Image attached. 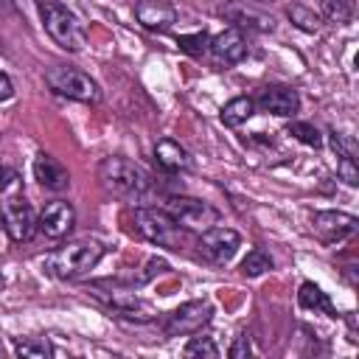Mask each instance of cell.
Wrapping results in <instances>:
<instances>
[{"label":"cell","mask_w":359,"mask_h":359,"mask_svg":"<svg viewBox=\"0 0 359 359\" xmlns=\"http://www.w3.org/2000/svg\"><path fill=\"white\" fill-rule=\"evenodd\" d=\"M98 180H101L104 191H109L112 196L126 199V202H143L154 194L151 174L126 157H104L98 165Z\"/></svg>","instance_id":"1"},{"label":"cell","mask_w":359,"mask_h":359,"mask_svg":"<svg viewBox=\"0 0 359 359\" xmlns=\"http://www.w3.org/2000/svg\"><path fill=\"white\" fill-rule=\"evenodd\" d=\"M104 255V244L95 241V238H79V241H70L59 250H53L48 255V269L62 278V280H76L81 275H87Z\"/></svg>","instance_id":"2"},{"label":"cell","mask_w":359,"mask_h":359,"mask_svg":"<svg viewBox=\"0 0 359 359\" xmlns=\"http://www.w3.org/2000/svg\"><path fill=\"white\" fill-rule=\"evenodd\" d=\"M36 8H39L45 31L50 34V39L59 48L76 53V50H81L87 45V31H84L81 20L67 6H62L59 0H36Z\"/></svg>","instance_id":"3"},{"label":"cell","mask_w":359,"mask_h":359,"mask_svg":"<svg viewBox=\"0 0 359 359\" xmlns=\"http://www.w3.org/2000/svg\"><path fill=\"white\" fill-rule=\"evenodd\" d=\"M45 84L65 95V98H73V101H81V104H95L101 98V87L95 84V79H90L84 70L79 67H70V65H53L45 70Z\"/></svg>","instance_id":"4"},{"label":"cell","mask_w":359,"mask_h":359,"mask_svg":"<svg viewBox=\"0 0 359 359\" xmlns=\"http://www.w3.org/2000/svg\"><path fill=\"white\" fill-rule=\"evenodd\" d=\"M135 230L151 241V244H160V247H171V250H180L182 247V227L160 208H137L135 216Z\"/></svg>","instance_id":"5"},{"label":"cell","mask_w":359,"mask_h":359,"mask_svg":"<svg viewBox=\"0 0 359 359\" xmlns=\"http://www.w3.org/2000/svg\"><path fill=\"white\" fill-rule=\"evenodd\" d=\"M163 210L182 227V230H208L219 222L216 208H210L202 199H191V196H168L163 202Z\"/></svg>","instance_id":"6"},{"label":"cell","mask_w":359,"mask_h":359,"mask_svg":"<svg viewBox=\"0 0 359 359\" xmlns=\"http://www.w3.org/2000/svg\"><path fill=\"white\" fill-rule=\"evenodd\" d=\"M213 317V306L208 300H188L182 303L180 309H174L165 323H163V331L168 337H185V334H196L202 331Z\"/></svg>","instance_id":"7"},{"label":"cell","mask_w":359,"mask_h":359,"mask_svg":"<svg viewBox=\"0 0 359 359\" xmlns=\"http://www.w3.org/2000/svg\"><path fill=\"white\" fill-rule=\"evenodd\" d=\"M238 244H241V236L230 227H208L199 233V241H196L199 255L213 266H224L236 255Z\"/></svg>","instance_id":"8"},{"label":"cell","mask_w":359,"mask_h":359,"mask_svg":"<svg viewBox=\"0 0 359 359\" xmlns=\"http://www.w3.org/2000/svg\"><path fill=\"white\" fill-rule=\"evenodd\" d=\"M0 213H3V227H6V233H8L11 241H17V244L31 241V236L36 233V213L25 202V196H11L3 205Z\"/></svg>","instance_id":"9"},{"label":"cell","mask_w":359,"mask_h":359,"mask_svg":"<svg viewBox=\"0 0 359 359\" xmlns=\"http://www.w3.org/2000/svg\"><path fill=\"white\" fill-rule=\"evenodd\" d=\"M93 294L118 317H129V320H151V309L146 300H140L135 292L129 289H109L104 292L101 286H93Z\"/></svg>","instance_id":"10"},{"label":"cell","mask_w":359,"mask_h":359,"mask_svg":"<svg viewBox=\"0 0 359 359\" xmlns=\"http://www.w3.org/2000/svg\"><path fill=\"white\" fill-rule=\"evenodd\" d=\"M311 227H314V233L325 244H337V241L353 236L356 227H359V222H356V216L342 213V210H320V213H314Z\"/></svg>","instance_id":"11"},{"label":"cell","mask_w":359,"mask_h":359,"mask_svg":"<svg viewBox=\"0 0 359 359\" xmlns=\"http://www.w3.org/2000/svg\"><path fill=\"white\" fill-rule=\"evenodd\" d=\"M76 224V210L70 202L65 199H56V202H48L36 219V227L48 236V238H65Z\"/></svg>","instance_id":"12"},{"label":"cell","mask_w":359,"mask_h":359,"mask_svg":"<svg viewBox=\"0 0 359 359\" xmlns=\"http://www.w3.org/2000/svg\"><path fill=\"white\" fill-rule=\"evenodd\" d=\"M208 50L216 59V65H236L247 53V39H244L241 28H224L222 34H216L210 39Z\"/></svg>","instance_id":"13"},{"label":"cell","mask_w":359,"mask_h":359,"mask_svg":"<svg viewBox=\"0 0 359 359\" xmlns=\"http://www.w3.org/2000/svg\"><path fill=\"white\" fill-rule=\"evenodd\" d=\"M135 20L149 31H165L171 22H177V8L168 0H137Z\"/></svg>","instance_id":"14"},{"label":"cell","mask_w":359,"mask_h":359,"mask_svg":"<svg viewBox=\"0 0 359 359\" xmlns=\"http://www.w3.org/2000/svg\"><path fill=\"white\" fill-rule=\"evenodd\" d=\"M31 171H34V180H36L42 188H48V191H65V188L70 185L67 168H65L56 157H50V154H45V151H39V154L34 157Z\"/></svg>","instance_id":"15"},{"label":"cell","mask_w":359,"mask_h":359,"mask_svg":"<svg viewBox=\"0 0 359 359\" xmlns=\"http://www.w3.org/2000/svg\"><path fill=\"white\" fill-rule=\"evenodd\" d=\"M255 104H258L264 112H269V115L289 118V115H294V112H297L300 98H297V93H294V90H289V87H264Z\"/></svg>","instance_id":"16"},{"label":"cell","mask_w":359,"mask_h":359,"mask_svg":"<svg viewBox=\"0 0 359 359\" xmlns=\"http://www.w3.org/2000/svg\"><path fill=\"white\" fill-rule=\"evenodd\" d=\"M222 14L233 22V28H250V31H272L275 28V20L264 11H255L244 3H230L222 8Z\"/></svg>","instance_id":"17"},{"label":"cell","mask_w":359,"mask_h":359,"mask_svg":"<svg viewBox=\"0 0 359 359\" xmlns=\"http://www.w3.org/2000/svg\"><path fill=\"white\" fill-rule=\"evenodd\" d=\"M154 160H157V165L163 168V171H185V168H191V157H188V151L177 143V140H171V137H163V140H157V146H154Z\"/></svg>","instance_id":"18"},{"label":"cell","mask_w":359,"mask_h":359,"mask_svg":"<svg viewBox=\"0 0 359 359\" xmlns=\"http://www.w3.org/2000/svg\"><path fill=\"white\" fill-rule=\"evenodd\" d=\"M297 300H300L303 309H314V311H323L328 317H337V309H334L331 297L320 286H314V283H303L300 292H297Z\"/></svg>","instance_id":"19"},{"label":"cell","mask_w":359,"mask_h":359,"mask_svg":"<svg viewBox=\"0 0 359 359\" xmlns=\"http://www.w3.org/2000/svg\"><path fill=\"white\" fill-rule=\"evenodd\" d=\"M252 112H255V101L247 98V95H238V98H233V101L224 104L222 123L224 126H241V123H247L252 118Z\"/></svg>","instance_id":"20"},{"label":"cell","mask_w":359,"mask_h":359,"mask_svg":"<svg viewBox=\"0 0 359 359\" xmlns=\"http://www.w3.org/2000/svg\"><path fill=\"white\" fill-rule=\"evenodd\" d=\"M320 11L334 25H348L356 14V0H320Z\"/></svg>","instance_id":"21"},{"label":"cell","mask_w":359,"mask_h":359,"mask_svg":"<svg viewBox=\"0 0 359 359\" xmlns=\"http://www.w3.org/2000/svg\"><path fill=\"white\" fill-rule=\"evenodd\" d=\"M14 353L22 359H45V356H53V345L42 337H25L14 342Z\"/></svg>","instance_id":"22"},{"label":"cell","mask_w":359,"mask_h":359,"mask_svg":"<svg viewBox=\"0 0 359 359\" xmlns=\"http://www.w3.org/2000/svg\"><path fill=\"white\" fill-rule=\"evenodd\" d=\"M269 269H272V255L264 247H252L247 252V258L241 261V275H247V278H258Z\"/></svg>","instance_id":"23"},{"label":"cell","mask_w":359,"mask_h":359,"mask_svg":"<svg viewBox=\"0 0 359 359\" xmlns=\"http://www.w3.org/2000/svg\"><path fill=\"white\" fill-rule=\"evenodd\" d=\"M289 20H292V22H294L300 31H306V34H314V31H320V17H317L311 8L300 6V3L289 6Z\"/></svg>","instance_id":"24"},{"label":"cell","mask_w":359,"mask_h":359,"mask_svg":"<svg viewBox=\"0 0 359 359\" xmlns=\"http://www.w3.org/2000/svg\"><path fill=\"white\" fill-rule=\"evenodd\" d=\"M289 135H294L300 143H306V146H311V149H320V146H323V137H320L317 126H311V123H306V121L289 123Z\"/></svg>","instance_id":"25"},{"label":"cell","mask_w":359,"mask_h":359,"mask_svg":"<svg viewBox=\"0 0 359 359\" xmlns=\"http://www.w3.org/2000/svg\"><path fill=\"white\" fill-rule=\"evenodd\" d=\"M185 356H208V359H216L219 356V348H216L213 337H191V342L185 345Z\"/></svg>","instance_id":"26"},{"label":"cell","mask_w":359,"mask_h":359,"mask_svg":"<svg viewBox=\"0 0 359 359\" xmlns=\"http://www.w3.org/2000/svg\"><path fill=\"white\" fill-rule=\"evenodd\" d=\"M177 45H180L182 50H188V53H205L208 45H210V36H208L205 31H199V34H194V36H177Z\"/></svg>","instance_id":"27"},{"label":"cell","mask_w":359,"mask_h":359,"mask_svg":"<svg viewBox=\"0 0 359 359\" xmlns=\"http://www.w3.org/2000/svg\"><path fill=\"white\" fill-rule=\"evenodd\" d=\"M353 160H356V157H339V165H337L339 177H342L348 185H356V182H359V171H356Z\"/></svg>","instance_id":"28"},{"label":"cell","mask_w":359,"mask_h":359,"mask_svg":"<svg viewBox=\"0 0 359 359\" xmlns=\"http://www.w3.org/2000/svg\"><path fill=\"white\" fill-rule=\"evenodd\" d=\"M252 353V345H250V337L247 334H238L236 337V342L230 345V351H227V356L230 359H247Z\"/></svg>","instance_id":"29"},{"label":"cell","mask_w":359,"mask_h":359,"mask_svg":"<svg viewBox=\"0 0 359 359\" xmlns=\"http://www.w3.org/2000/svg\"><path fill=\"white\" fill-rule=\"evenodd\" d=\"M11 95H14V84H11V79L6 73H0V101H6Z\"/></svg>","instance_id":"30"},{"label":"cell","mask_w":359,"mask_h":359,"mask_svg":"<svg viewBox=\"0 0 359 359\" xmlns=\"http://www.w3.org/2000/svg\"><path fill=\"white\" fill-rule=\"evenodd\" d=\"M11 180H14V171H11L6 163H0V191H3V188H8V185H11Z\"/></svg>","instance_id":"31"},{"label":"cell","mask_w":359,"mask_h":359,"mask_svg":"<svg viewBox=\"0 0 359 359\" xmlns=\"http://www.w3.org/2000/svg\"><path fill=\"white\" fill-rule=\"evenodd\" d=\"M14 11H17L14 0H0V14H14Z\"/></svg>","instance_id":"32"},{"label":"cell","mask_w":359,"mask_h":359,"mask_svg":"<svg viewBox=\"0 0 359 359\" xmlns=\"http://www.w3.org/2000/svg\"><path fill=\"white\" fill-rule=\"evenodd\" d=\"M0 353H3V342H0Z\"/></svg>","instance_id":"33"},{"label":"cell","mask_w":359,"mask_h":359,"mask_svg":"<svg viewBox=\"0 0 359 359\" xmlns=\"http://www.w3.org/2000/svg\"><path fill=\"white\" fill-rule=\"evenodd\" d=\"M0 222H3V213H0Z\"/></svg>","instance_id":"34"},{"label":"cell","mask_w":359,"mask_h":359,"mask_svg":"<svg viewBox=\"0 0 359 359\" xmlns=\"http://www.w3.org/2000/svg\"><path fill=\"white\" fill-rule=\"evenodd\" d=\"M264 3H266V0H264Z\"/></svg>","instance_id":"35"}]
</instances>
